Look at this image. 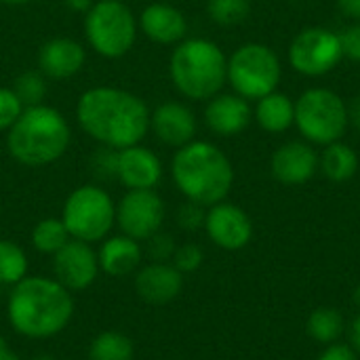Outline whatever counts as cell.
Listing matches in <instances>:
<instances>
[{"label":"cell","mask_w":360,"mask_h":360,"mask_svg":"<svg viewBox=\"0 0 360 360\" xmlns=\"http://www.w3.org/2000/svg\"><path fill=\"white\" fill-rule=\"evenodd\" d=\"M150 105L135 93L118 86L86 89L76 103L78 127L101 148L124 150L150 133Z\"/></svg>","instance_id":"obj_1"},{"label":"cell","mask_w":360,"mask_h":360,"mask_svg":"<svg viewBox=\"0 0 360 360\" xmlns=\"http://www.w3.org/2000/svg\"><path fill=\"white\" fill-rule=\"evenodd\" d=\"M11 327L30 340H49L59 335L74 316L70 291L55 278L25 276L8 297Z\"/></svg>","instance_id":"obj_2"},{"label":"cell","mask_w":360,"mask_h":360,"mask_svg":"<svg viewBox=\"0 0 360 360\" xmlns=\"http://www.w3.org/2000/svg\"><path fill=\"white\" fill-rule=\"evenodd\" d=\"M171 175L177 190L188 200L202 207L226 200L234 184V169L226 152L215 143L200 139L177 148L171 162Z\"/></svg>","instance_id":"obj_3"},{"label":"cell","mask_w":360,"mask_h":360,"mask_svg":"<svg viewBox=\"0 0 360 360\" xmlns=\"http://www.w3.org/2000/svg\"><path fill=\"white\" fill-rule=\"evenodd\" d=\"M72 143L68 118L53 105L23 108L21 116L6 131V150L23 167H46L57 162Z\"/></svg>","instance_id":"obj_4"},{"label":"cell","mask_w":360,"mask_h":360,"mask_svg":"<svg viewBox=\"0 0 360 360\" xmlns=\"http://www.w3.org/2000/svg\"><path fill=\"white\" fill-rule=\"evenodd\" d=\"M169 76L186 99L209 101L228 82V57L213 40L184 38L171 53Z\"/></svg>","instance_id":"obj_5"},{"label":"cell","mask_w":360,"mask_h":360,"mask_svg":"<svg viewBox=\"0 0 360 360\" xmlns=\"http://www.w3.org/2000/svg\"><path fill=\"white\" fill-rule=\"evenodd\" d=\"M82 27L89 46L105 59L124 57L139 32L135 13L122 0H95L84 13Z\"/></svg>","instance_id":"obj_6"},{"label":"cell","mask_w":360,"mask_h":360,"mask_svg":"<svg viewBox=\"0 0 360 360\" xmlns=\"http://www.w3.org/2000/svg\"><path fill=\"white\" fill-rule=\"evenodd\" d=\"M295 127L306 141L329 146L340 141L350 127L348 105L331 89H308L295 101Z\"/></svg>","instance_id":"obj_7"},{"label":"cell","mask_w":360,"mask_h":360,"mask_svg":"<svg viewBox=\"0 0 360 360\" xmlns=\"http://www.w3.org/2000/svg\"><path fill=\"white\" fill-rule=\"evenodd\" d=\"M61 221L72 238L89 245L99 243L116 226V205L101 186L86 184L65 198Z\"/></svg>","instance_id":"obj_8"},{"label":"cell","mask_w":360,"mask_h":360,"mask_svg":"<svg viewBox=\"0 0 360 360\" xmlns=\"http://www.w3.org/2000/svg\"><path fill=\"white\" fill-rule=\"evenodd\" d=\"M281 78L283 68L278 55L262 42H247L228 59V82L245 99L257 101L276 91Z\"/></svg>","instance_id":"obj_9"},{"label":"cell","mask_w":360,"mask_h":360,"mask_svg":"<svg viewBox=\"0 0 360 360\" xmlns=\"http://www.w3.org/2000/svg\"><path fill=\"white\" fill-rule=\"evenodd\" d=\"M344 59L340 34L327 27H306L289 44V63L304 76H325Z\"/></svg>","instance_id":"obj_10"},{"label":"cell","mask_w":360,"mask_h":360,"mask_svg":"<svg viewBox=\"0 0 360 360\" xmlns=\"http://www.w3.org/2000/svg\"><path fill=\"white\" fill-rule=\"evenodd\" d=\"M165 213V202L154 190H129L116 207V224L124 236L141 243L160 232Z\"/></svg>","instance_id":"obj_11"},{"label":"cell","mask_w":360,"mask_h":360,"mask_svg":"<svg viewBox=\"0 0 360 360\" xmlns=\"http://www.w3.org/2000/svg\"><path fill=\"white\" fill-rule=\"evenodd\" d=\"M99 259L97 253L89 243L70 238L53 255V272L55 281L61 283L68 291H82L89 289L99 274Z\"/></svg>","instance_id":"obj_12"},{"label":"cell","mask_w":360,"mask_h":360,"mask_svg":"<svg viewBox=\"0 0 360 360\" xmlns=\"http://www.w3.org/2000/svg\"><path fill=\"white\" fill-rule=\"evenodd\" d=\"M205 230L209 238L226 251H240L253 238V224L249 215L240 207L226 200L209 207L205 217Z\"/></svg>","instance_id":"obj_13"},{"label":"cell","mask_w":360,"mask_h":360,"mask_svg":"<svg viewBox=\"0 0 360 360\" xmlns=\"http://www.w3.org/2000/svg\"><path fill=\"white\" fill-rule=\"evenodd\" d=\"M116 179L127 190H154L162 179V162L141 143L116 150Z\"/></svg>","instance_id":"obj_14"},{"label":"cell","mask_w":360,"mask_h":360,"mask_svg":"<svg viewBox=\"0 0 360 360\" xmlns=\"http://www.w3.org/2000/svg\"><path fill=\"white\" fill-rule=\"evenodd\" d=\"M270 171L285 186L308 184L319 171V154L306 141H287L272 154Z\"/></svg>","instance_id":"obj_15"},{"label":"cell","mask_w":360,"mask_h":360,"mask_svg":"<svg viewBox=\"0 0 360 360\" xmlns=\"http://www.w3.org/2000/svg\"><path fill=\"white\" fill-rule=\"evenodd\" d=\"M198 122L194 112L181 103V101H162L152 110L150 118V131L171 148H181L190 141H194Z\"/></svg>","instance_id":"obj_16"},{"label":"cell","mask_w":360,"mask_h":360,"mask_svg":"<svg viewBox=\"0 0 360 360\" xmlns=\"http://www.w3.org/2000/svg\"><path fill=\"white\" fill-rule=\"evenodd\" d=\"M86 63L84 46L68 36L49 38L38 51V70L51 80H65L76 76Z\"/></svg>","instance_id":"obj_17"},{"label":"cell","mask_w":360,"mask_h":360,"mask_svg":"<svg viewBox=\"0 0 360 360\" xmlns=\"http://www.w3.org/2000/svg\"><path fill=\"white\" fill-rule=\"evenodd\" d=\"M253 118L249 99L236 93H217L205 105V124L219 137L243 133Z\"/></svg>","instance_id":"obj_18"},{"label":"cell","mask_w":360,"mask_h":360,"mask_svg":"<svg viewBox=\"0 0 360 360\" xmlns=\"http://www.w3.org/2000/svg\"><path fill=\"white\" fill-rule=\"evenodd\" d=\"M139 30L156 44H179L188 34L186 15L167 2L148 4L137 17Z\"/></svg>","instance_id":"obj_19"},{"label":"cell","mask_w":360,"mask_h":360,"mask_svg":"<svg viewBox=\"0 0 360 360\" xmlns=\"http://www.w3.org/2000/svg\"><path fill=\"white\" fill-rule=\"evenodd\" d=\"M184 289V274L173 264H156L150 262L135 276V291L146 304L165 306Z\"/></svg>","instance_id":"obj_20"},{"label":"cell","mask_w":360,"mask_h":360,"mask_svg":"<svg viewBox=\"0 0 360 360\" xmlns=\"http://www.w3.org/2000/svg\"><path fill=\"white\" fill-rule=\"evenodd\" d=\"M141 257H143V251L139 243L124 234L105 238L97 251L99 268L108 276H116V278L133 274L139 268Z\"/></svg>","instance_id":"obj_21"},{"label":"cell","mask_w":360,"mask_h":360,"mask_svg":"<svg viewBox=\"0 0 360 360\" xmlns=\"http://www.w3.org/2000/svg\"><path fill=\"white\" fill-rule=\"evenodd\" d=\"M253 118L268 133H285L295 124V101L281 91H272L257 99Z\"/></svg>","instance_id":"obj_22"},{"label":"cell","mask_w":360,"mask_h":360,"mask_svg":"<svg viewBox=\"0 0 360 360\" xmlns=\"http://www.w3.org/2000/svg\"><path fill=\"white\" fill-rule=\"evenodd\" d=\"M319 169L329 181L344 184L352 179L359 171V154L352 146L340 141H333L325 146L323 154L319 156Z\"/></svg>","instance_id":"obj_23"},{"label":"cell","mask_w":360,"mask_h":360,"mask_svg":"<svg viewBox=\"0 0 360 360\" xmlns=\"http://www.w3.org/2000/svg\"><path fill=\"white\" fill-rule=\"evenodd\" d=\"M344 327H346V323H344L342 312L335 308H329V306L316 308L306 323L308 335L319 344H335L342 338Z\"/></svg>","instance_id":"obj_24"},{"label":"cell","mask_w":360,"mask_h":360,"mask_svg":"<svg viewBox=\"0 0 360 360\" xmlns=\"http://www.w3.org/2000/svg\"><path fill=\"white\" fill-rule=\"evenodd\" d=\"M135 344L120 331L99 333L89 348V360H133Z\"/></svg>","instance_id":"obj_25"},{"label":"cell","mask_w":360,"mask_h":360,"mask_svg":"<svg viewBox=\"0 0 360 360\" xmlns=\"http://www.w3.org/2000/svg\"><path fill=\"white\" fill-rule=\"evenodd\" d=\"M70 232L63 226L61 217H46L40 219L34 230H32V245L36 251L44 253V255H55L63 245H68L70 240Z\"/></svg>","instance_id":"obj_26"},{"label":"cell","mask_w":360,"mask_h":360,"mask_svg":"<svg viewBox=\"0 0 360 360\" xmlns=\"http://www.w3.org/2000/svg\"><path fill=\"white\" fill-rule=\"evenodd\" d=\"M27 274V255L25 251L13 243L0 238V285L15 287Z\"/></svg>","instance_id":"obj_27"},{"label":"cell","mask_w":360,"mask_h":360,"mask_svg":"<svg viewBox=\"0 0 360 360\" xmlns=\"http://www.w3.org/2000/svg\"><path fill=\"white\" fill-rule=\"evenodd\" d=\"M46 76L40 70H27L23 74H19L13 82V91L19 97V101L23 103V108H32V105H40L44 103V97L49 93V84H46Z\"/></svg>","instance_id":"obj_28"},{"label":"cell","mask_w":360,"mask_h":360,"mask_svg":"<svg viewBox=\"0 0 360 360\" xmlns=\"http://www.w3.org/2000/svg\"><path fill=\"white\" fill-rule=\"evenodd\" d=\"M207 13L213 23L217 25H238L251 13V0H209Z\"/></svg>","instance_id":"obj_29"},{"label":"cell","mask_w":360,"mask_h":360,"mask_svg":"<svg viewBox=\"0 0 360 360\" xmlns=\"http://www.w3.org/2000/svg\"><path fill=\"white\" fill-rule=\"evenodd\" d=\"M146 255L150 257V262H156V264H169L175 255V240L171 234H165V232H156L154 236H150L146 240Z\"/></svg>","instance_id":"obj_30"},{"label":"cell","mask_w":360,"mask_h":360,"mask_svg":"<svg viewBox=\"0 0 360 360\" xmlns=\"http://www.w3.org/2000/svg\"><path fill=\"white\" fill-rule=\"evenodd\" d=\"M173 266L181 272V274H190V272H196L202 262H205V253L198 245L194 243H186L181 247L175 249V255H173Z\"/></svg>","instance_id":"obj_31"},{"label":"cell","mask_w":360,"mask_h":360,"mask_svg":"<svg viewBox=\"0 0 360 360\" xmlns=\"http://www.w3.org/2000/svg\"><path fill=\"white\" fill-rule=\"evenodd\" d=\"M23 103L11 86H0V131H8L21 116Z\"/></svg>","instance_id":"obj_32"},{"label":"cell","mask_w":360,"mask_h":360,"mask_svg":"<svg viewBox=\"0 0 360 360\" xmlns=\"http://www.w3.org/2000/svg\"><path fill=\"white\" fill-rule=\"evenodd\" d=\"M205 217H207L205 207L198 202H192V200L184 202L177 211V224L186 232H196V230L205 228Z\"/></svg>","instance_id":"obj_33"},{"label":"cell","mask_w":360,"mask_h":360,"mask_svg":"<svg viewBox=\"0 0 360 360\" xmlns=\"http://www.w3.org/2000/svg\"><path fill=\"white\" fill-rule=\"evenodd\" d=\"M340 40H342L344 57L360 63V21L348 25L344 32H340Z\"/></svg>","instance_id":"obj_34"},{"label":"cell","mask_w":360,"mask_h":360,"mask_svg":"<svg viewBox=\"0 0 360 360\" xmlns=\"http://www.w3.org/2000/svg\"><path fill=\"white\" fill-rule=\"evenodd\" d=\"M93 167H95V171H97L99 175H103V177H116V150L101 148V150L95 154Z\"/></svg>","instance_id":"obj_35"},{"label":"cell","mask_w":360,"mask_h":360,"mask_svg":"<svg viewBox=\"0 0 360 360\" xmlns=\"http://www.w3.org/2000/svg\"><path fill=\"white\" fill-rule=\"evenodd\" d=\"M319 360H359V354L352 346H346V344H329L323 352Z\"/></svg>","instance_id":"obj_36"},{"label":"cell","mask_w":360,"mask_h":360,"mask_svg":"<svg viewBox=\"0 0 360 360\" xmlns=\"http://www.w3.org/2000/svg\"><path fill=\"white\" fill-rule=\"evenodd\" d=\"M338 8L342 11V15L360 21V0H338Z\"/></svg>","instance_id":"obj_37"},{"label":"cell","mask_w":360,"mask_h":360,"mask_svg":"<svg viewBox=\"0 0 360 360\" xmlns=\"http://www.w3.org/2000/svg\"><path fill=\"white\" fill-rule=\"evenodd\" d=\"M348 122L360 133V95H356L348 105Z\"/></svg>","instance_id":"obj_38"},{"label":"cell","mask_w":360,"mask_h":360,"mask_svg":"<svg viewBox=\"0 0 360 360\" xmlns=\"http://www.w3.org/2000/svg\"><path fill=\"white\" fill-rule=\"evenodd\" d=\"M93 2L95 0H63V4L74 13H86L93 6Z\"/></svg>","instance_id":"obj_39"},{"label":"cell","mask_w":360,"mask_h":360,"mask_svg":"<svg viewBox=\"0 0 360 360\" xmlns=\"http://www.w3.org/2000/svg\"><path fill=\"white\" fill-rule=\"evenodd\" d=\"M0 360H21L8 348V344H6L4 338H0Z\"/></svg>","instance_id":"obj_40"},{"label":"cell","mask_w":360,"mask_h":360,"mask_svg":"<svg viewBox=\"0 0 360 360\" xmlns=\"http://www.w3.org/2000/svg\"><path fill=\"white\" fill-rule=\"evenodd\" d=\"M350 335H352V346H354V350L360 352V314L356 316V321L352 323V331H350Z\"/></svg>","instance_id":"obj_41"},{"label":"cell","mask_w":360,"mask_h":360,"mask_svg":"<svg viewBox=\"0 0 360 360\" xmlns=\"http://www.w3.org/2000/svg\"><path fill=\"white\" fill-rule=\"evenodd\" d=\"M32 0H0V4H6V6H23V4H30Z\"/></svg>","instance_id":"obj_42"},{"label":"cell","mask_w":360,"mask_h":360,"mask_svg":"<svg viewBox=\"0 0 360 360\" xmlns=\"http://www.w3.org/2000/svg\"><path fill=\"white\" fill-rule=\"evenodd\" d=\"M352 300H354V304L360 308V285H356V289H354V293H352Z\"/></svg>","instance_id":"obj_43"},{"label":"cell","mask_w":360,"mask_h":360,"mask_svg":"<svg viewBox=\"0 0 360 360\" xmlns=\"http://www.w3.org/2000/svg\"><path fill=\"white\" fill-rule=\"evenodd\" d=\"M34 360H57L55 356H49V354H42V356H36Z\"/></svg>","instance_id":"obj_44"}]
</instances>
